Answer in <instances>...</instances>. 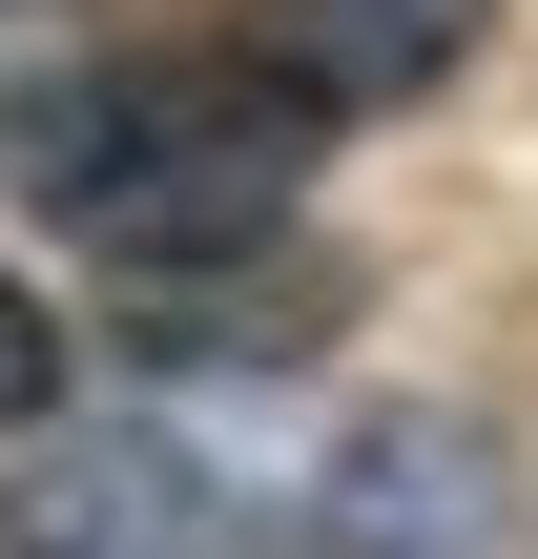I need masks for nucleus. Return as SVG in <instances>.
Here are the masks:
<instances>
[{
  "mask_svg": "<svg viewBox=\"0 0 538 559\" xmlns=\"http://www.w3.org/2000/svg\"><path fill=\"white\" fill-rule=\"evenodd\" d=\"M311 104L249 62V41H83L0 104V187L104 249V270H207V249H270L290 187H311Z\"/></svg>",
  "mask_w": 538,
  "mask_h": 559,
  "instance_id": "nucleus-1",
  "label": "nucleus"
},
{
  "mask_svg": "<svg viewBox=\"0 0 538 559\" xmlns=\"http://www.w3.org/2000/svg\"><path fill=\"white\" fill-rule=\"evenodd\" d=\"M518 456L477 436V415H373V436H332V477L290 498V559H518Z\"/></svg>",
  "mask_w": 538,
  "mask_h": 559,
  "instance_id": "nucleus-2",
  "label": "nucleus"
},
{
  "mask_svg": "<svg viewBox=\"0 0 538 559\" xmlns=\"http://www.w3.org/2000/svg\"><path fill=\"white\" fill-rule=\"evenodd\" d=\"M0 559H228V477L187 436H41L0 498Z\"/></svg>",
  "mask_w": 538,
  "mask_h": 559,
  "instance_id": "nucleus-3",
  "label": "nucleus"
},
{
  "mask_svg": "<svg viewBox=\"0 0 538 559\" xmlns=\"http://www.w3.org/2000/svg\"><path fill=\"white\" fill-rule=\"evenodd\" d=\"M228 41H249L311 124H394V104H435V83L498 41V0H228Z\"/></svg>",
  "mask_w": 538,
  "mask_h": 559,
  "instance_id": "nucleus-4",
  "label": "nucleus"
},
{
  "mask_svg": "<svg viewBox=\"0 0 538 559\" xmlns=\"http://www.w3.org/2000/svg\"><path fill=\"white\" fill-rule=\"evenodd\" d=\"M41 415H62V311L0 270V436H41Z\"/></svg>",
  "mask_w": 538,
  "mask_h": 559,
  "instance_id": "nucleus-5",
  "label": "nucleus"
}]
</instances>
